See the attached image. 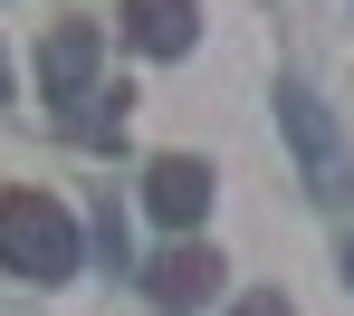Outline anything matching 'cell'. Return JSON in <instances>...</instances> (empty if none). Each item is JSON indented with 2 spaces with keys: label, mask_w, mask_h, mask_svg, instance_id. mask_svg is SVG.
I'll list each match as a JSON object with an SVG mask.
<instances>
[{
  "label": "cell",
  "mask_w": 354,
  "mask_h": 316,
  "mask_svg": "<svg viewBox=\"0 0 354 316\" xmlns=\"http://www.w3.org/2000/svg\"><path fill=\"white\" fill-rule=\"evenodd\" d=\"M0 268L58 288L67 268H77V221H67V201H48V192H10V201H0Z\"/></svg>",
  "instance_id": "1"
},
{
  "label": "cell",
  "mask_w": 354,
  "mask_h": 316,
  "mask_svg": "<svg viewBox=\"0 0 354 316\" xmlns=\"http://www.w3.org/2000/svg\"><path fill=\"white\" fill-rule=\"evenodd\" d=\"M278 125H288L297 163H306V192H316V201H345L354 192V154H345V134H335V115H326V96L288 77V86H278Z\"/></svg>",
  "instance_id": "2"
},
{
  "label": "cell",
  "mask_w": 354,
  "mask_h": 316,
  "mask_svg": "<svg viewBox=\"0 0 354 316\" xmlns=\"http://www.w3.org/2000/svg\"><path fill=\"white\" fill-rule=\"evenodd\" d=\"M144 288H153V307H173V316L211 307V297H221V250H201V240H173V250L144 268Z\"/></svg>",
  "instance_id": "3"
},
{
  "label": "cell",
  "mask_w": 354,
  "mask_h": 316,
  "mask_svg": "<svg viewBox=\"0 0 354 316\" xmlns=\"http://www.w3.org/2000/svg\"><path fill=\"white\" fill-rule=\"evenodd\" d=\"M144 201H153L163 230H201V211H211V173H201L192 154H163V163L144 173Z\"/></svg>",
  "instance_id": "4"
},
{
  "label": "cell",
  "mask_w": 354,
  "mask_h": 316,
  "mask_svg": "<svg viewBox=\"0 0 354 316\" xmlns=\"http://www.w3.org/2000/svg\"><path fill=\"white\" fill-rule=\"evenodd\" d=\"M124 29H134L144 58H182V48L201 39V10H192V0H124Z\"/></svg>",
  "instance_id": "5"
},
{
  "label": "cell",
  "mask_w": 354,
  "mask_h": 316,
  "mask_svg": "<svg viewBox=\"0 0 354 316\" xmlns=\"http://www.w3.org/2000/svg\"><path fill=\"white\" fill-rule=\"evenodd\" d=\"M86 77H96V29H86V19L48 29V48H39V86H48V96H86Z\"/></svg>",
  "instance_id": "6"
},
{
  "label": "cell",
  "mask_w": 354,
  "mask_h": 316,
  "mask_svg": "<svg viewBox=\"0 0 354 316\" xmlns=\"http://www.w3.org/2000/svg\"><path fill=\"white\" fill-rule=\"evenodd\" d=\"M239 316H288V297H278V288H259V297H239Z\"/></svg>",
  "instance_id": "7"
},
{
  "label": "cell",
  "mask_w": 354,
  "mask_h": 316,
  "mask_svg": "<svg viewBox=\"0 0 354 316\" xmlns=\"http://www.w3.org/2000/svg\"><path fill=\"white\" fill-rule=\"evenodd\" d=\"M0 96H10V58H0Z\"/></svg>",
  "instance_id": "8"
},
{
  "label": "cell",
  "mask_w": 354,
  "mask_h": 316,
  "mask_svg": "<svg viewBox=\"0 0 354 316\" xmlns=\"http://www.w3.org/2000/svg\"><path fill=\"white\" fill-rule=\"evenodd\" d=\"M345 278H354V240H345Z\"/></svg>",
  "instance_id": "9"
}]
</instances>
